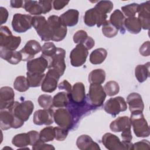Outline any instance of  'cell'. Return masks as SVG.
I'll list each match as a JSON object with an SVG mask.
<instances>
[{"instance_id": "obj_1", "label": "cell", "mask_w": 150, "mask_h": 150, "mask_svg": "<svg viewBox=\"0 0 150 150\" xmlns=\"http://www.w3.org/2000/svg\"><path fill=\"white\" fill-rule=\"evenodd\" d=\"M34 109L33 103L30 100L23 102L15 101L8 109L14 116V128L21 127L24 122L28 120Z\"/></svg>"}, {"instance_id": "obj_2", "label": "cell", "mask_w": 150, "mask_h": 150, "mask_svg": "<svg viewBox=\"0 0 150 150\" xmlns=\"http://www.w3.org/2000/svg\"><path fill=\"white\" fill-rule=\"evenodd\" d=\"M134 132L137 137H148L149 135V127L143 115L142 111L132 112L129 118Z\"/></svg>"}, {"instance_id": "obj_3", "label": "cell", "mask_w": 150, "mask_h": 150, "mask_svg": "<svg viewBox=\"0 0 150 150\" xmlns=\"http://www.w3.org/2000/svg\"><path fill=\"white\" fill-rule=\"evenodd\" d=\"M21 42L20 36H13L6 26H2L0 31V47L15 51Z\"/></svg>"}, {"instance_id": "obj_4", "label": "cell", "mask_w": 150, "mask_h": 150, "mask_svg": "<svg viewBox=\"0 0 150 150\" xmlns=\"http://www.w3.org/2000/svg\"><path fill=\"white\" fill-rule=\"evenodd\" d=\"M32 26L42 40L48 42L52 39V30L45 16L41 15L33 16Z\"/></svg>"}, {"instance_id": "obj_5", "label": "cell", "mask_w": 150, "mask_h": 150, "mask_svg": "<svg viewBox=\"0 0 150 150\" xmlns=\"http://www.w3.org/2000/svg\"><path fill=\"white\" fill-rule=\"evenodd\" d=\"M106 96L104 89L101 84H90L86 99L91 105L97 108L103 104Z\"/></svg>"}, {"instance_id": "obj_6", "label": "cell", "mask_w": 150, "mask_h": 150, "mask_svg": "<svg viewBox=\"0 0 150 150\" xmlns=\"http://www.w3.org/2000/svg\"><path fill=\"white\" fill-rule=\"evenodd\" d=\"M47 22L50 26L52 32V40L59 42L64 39L67 35V27L64 26L60 17L56 15H51L47 19Z\"/></svg>"}, {"instance_id": "obj_7", "label": "cell", "mask_w": 150, "mask_h": 150, "mask_svg": "<svg viewBox=\"0 0 150 150\" xmlns=\"http://www.w3.org/2000/svg\"><path fill=\"white\" fill-rule=\"evenodd\" d=\"M67 108L70 111L76 125L82 117L96 108L91 105L86 99V101L82 104H76L69 101Z\"/></svg>"}, {"instance_id": "obj_8", "label": "cell", "mask_w": 150, "mask_h": 150, "mask_svg": "<svg viewBox=\"0 0 150 150\" xmlns=\"http://www.w3.org/2000/svg\"><path fill=\"white\" fill-rule=\"evenodd\" d=\"M127 109V104L125 99L120 96L110 98L104 105V111L112 117H115L120 112L124 111Z\"/></svg>"}, {"instance_id": "obj_9", "label": "cell", "mask_w": 150, "mask_h": 150, "mask_svg": "<svg viewBox=\"0 0 150 150\" xmlns=\"http://www.w3.org/2000/svg\"><path fill=\"white\" fill-rule=\"evenodd\" d=\"M53 119L59 127L68 130L71 129L75 126L72 116L67 108H59L56 110L54 112Z\"/></svg>"}, {"instance_id": "obj_10", "label": "cell", "mask_w": 150, "mask_h": 150, "mask_svg": "<svg viewBox=\"0 0 150 150\" xmlns=\"http://www.w3.org/2000/svg\"><path fill=\"white\" fill-rule=\"evenodd\" d=\"M32 17L29 15L15 13L13 16L12 26L17 33H24L32 26Z\"/></svg>"}, {"instance_id": "obj_11", "label": "cell", "mask_w": 150, "mask_h": 150, "mask_svg": "<svg viewBox=\"0 0 150 150\" xmlns=\"http://www.w3.org/2000/svg\"><path fill=\"white\" fill-rule=\"evenodd\" d=\"M59 72L53 69H49L41 84V89L45 93H52L57 88L60 77Z\"/></svg>"}, {"instance_id": "obj_12", "label": "cell", "mask_w": 150, "mask_h": 150, "mask_svg": "<svg viewBox=\"0 0 150 150\" xmlns=\"http://www.w3.org/2000/svg\"><path fill=\"white\" fill-rule=\"evenodd\" d=\"M88 50L83 44H77L70 54L71 64L73 67H80L83 65L88 54Z\"/></svg>"}, {"instance_id": "obj_13", "label": "cell", "mask_w": 150, "mask_h": 150, "mask_svg": "<svg viewBox=\"0 0 150 150\" xmlns=\"http://www.w3.org/2000/svg\"><path fill=\"white\" fill-rule=\"evenodd\" d=\"M107 15H103L98 13L94 8L87 10L84 14V23L90 27L97 25V27H100L107 21Z\"/></svg>"}, {"instance_id": "obj_14", "label": "cell", "mask_w": 150, "mask_h": 150, "mask_svg": "<svg viewBox=\"0 0 150 150\" xmlns=\"http://www.w3.org/2000/svg\"><path fill=\"white\" fill-rule=\"evenodd\" d=\"M65 56V50L60 47H57L55 54L49 64L48 69H55L59 72L60 76H62L66 70V63L64 61Z\"/></svg>"}, {"instance_id": "obj_15", "label": "cell", "mask_w": 150, "mask_h": 150, "mask_svg": "<svg viewBox=\"0 0 150 150\" xmlns=\"http://www.w3.org/2000/svg\"><path fill=\"white\" fill-rule=\"evenodd\" d=\"M41 50L42 47L38 41L30 40L26 42L25 46L19 52L22 54V60L28 62L32 60Z\"/></svg>"}, {"instance_id": "obj_16", "label": "cell", "mask_w": 150, "mask_h": 150, "mask_svg": "<svg viewBox=\"0 0 150 150\" xmlns=\"http://www.w3.org/2000/svg\"><path fill=\"white\" fill-rule=\"evenodd\" d=\"M54 112L51 108L38 110L33 114V122L35 125H49L52 124Z\"/></svg>"}, {"instance_id": "obj_17", "label": "cell", "mask_w": 150, "mask_h": 150, "mask_svg": "<svg viewBox=\"0 0 150 150\" xmlns=\"http://www.w3.org/2000/svg\"><path fill=\"white\" fill-rule=\"evenodd\" d=\"M49 62L46 59L42 56L32 59L27 62L26 68L28 72L32 73L42 74L44 73L46 69H48Z\"/></svg>"}, {"instance_id": "obj_18", "label": "cell", "mask_w": 150, "mask_h": 150, "mask_svg": "<svg viewBox=\"0 0 150 150\" xmlns=\"http://www.w3.org/2000/svg\"><path fill=\"white\" fill-rule=\"evenodd\" d=\"M13 90L8 86H4L0 89V109H9L15 103Z\"/></svg>"}, {"instance_id": "obj_19", "label": "cell", "mask_w": 150, "mask_h": 150, "mask_svg": "<svg viewBox=\"0 0 150 150\" xmlns=\"http://www.w3.org/2000/svg\"><path fill=\"white\" fill-rule=\"evenodd\" d=\"M138 18L142 29L149 30L150 27V1H148L139 4L138 8Z\"/></svg>"}, {"instance_id": "obj_20", "label": "cell", "mask_w": 150, "mask_h": 150, "mask_svg": "<svg viewBox=\"0 0 150 150\" xmlns=\"http://www.w3.org/2000/svg\"><path fill=\"white\" fill-rule=\"evenodd\" d=\"M69 101L76 104H82L86 101L85 87L83 83L77 82L72 87L69 94Z\"/></svg>"}, {"instance_id": "obj_21", "label": "cell", "mask_w": 150, "mask_h": 150, "mask_svg": "<svg viewBox=\"0 0 150 150\" xmlns=\"http://www.w3.org/2000/svg\"><path fill=\"white\" fill-rule=\"evenodd\" d=\"M102 143L109 150L125 149L122 141L111 133H105L102 137Z\"/></svg>"}, {"instance_id": "obj_22", "label": "cell", "mask_w": 150, "mask_h": 150, "mask_svg": "<svg viewBox=\"0 0 150 150\" xmlns=\"http://www.w3.org/2000/svg\"><path fill=\"white\" fill-rule=\"evenodd\" d=\"M129 106V110L132 112L136 111H143L144 104L141 96L137 93H130L127 98V102Z\"/></svg>"}, {"instance_id": "obj_23", "label": "cell", "mask_w": 150, "mask_h": 150, "mask_svg": "<svg viewBox=\"0 0 150 150\" xmlns=\"http://www.w3.org/2000/svg\"><path fill=\"white\" fill-rule=\"evenodd\" d=\"M76 145L81 150H100L101 149L98 144L87 135H81L79 137L76 141Z\"/></svg>"}, {"instance_id": "obj_24", "label": "cell", "mask_w": 150, "mask_h": 150, "mask_svg": "<svg viewBox=\"0 0 150 150\" xmlns=\"http://www.w3.org/2000/svg\"><path fill=\"white\" fill-rule=\"evenodd\" d=\"M79 12L74 9H69L59 17L62 23L67 26L72 27L76 25L79 21Z\"/></svg>"}, {"instance_id": "obj_25", "label": "cell", "mask_w": 150, "mask_h": 150, "mask_svg": "<svg viewBox=\"0 0 150 150\" xmlns=\"http://www.w3.org/2000/svg\"><path fill=\"white\" fill-rule=\"evenodd\" d=\"M131 128V124L130 119L127 116L119 117L110 125V129L115 132H122L127 129Z\"/></svg>"}, {"instance_id": "obj_26", "label": "cell", "mask_w": 150, "mask_h": 150, "mask_svg": "<svg viewBox=\"0 0 150 150\" xmlns=\"http://www.w3.org/2000/svg\"><path fill=\"white\" fill-rule=\"evenodd\" d=\"M1 57L12 64H17L22 60V56L19 51H12L0 47Z\"/></svg>"}, {"instance_id": "obj_27", "label": "cell", "mask_w": 150, "mask_h": 150, "mask_svg": "<svg viewBox=\"0 0 150 150\" xmlns=\"http://www.w3.org/2000/svg\"><path fill=\"white\" fill-rule=\"evenodd\" d=\"M14 120V116L9 110H1L0 127L1 129L7 130L13 128Z\"/></svg>"}, {"instance_id": "obj_28", "label": "cell", "mask_w": 150, "mask_h": 150, "mask_svg": "<svg viewBox=\"0 0 150 150\" xmlns=\"http://www.w3.org/2000/svg\"><path fill=\"white\" fill-rule=\"evenodd\" d=\"M125 19L122 12L119 9H116L111 15L109 21L118 30H120L122 33H124L125 28L124 23Z\"/></svg>"}, {"instance_id": "obj_29", "label": "cell", "mask_w": 150, "mask_h": 150, "mask_svg": "<svg viewBox=\"0 0 150 150\" xmlns=\"http://www.w3.org/2000/svg\"><path fill=\"white\" fill-rule=\"evenodd\" d=\"M124 25L127 30L132 34L139 33L142 29L139 19L135 16L125 19Z\"/></svg>"}, {"instance_id": "obj_30", "label": "cell", "mask_w": 150, "mask_h": 150, "mask_svg": "<svg viewBox=\"0 0 150 150\" xmlns=\"http://www.w3.org/2000/svg\"><path fill=\"white\" fill-rule=\"evenodd\" d=\"M135 76L139 83L144 82L149 77V62L137 66L135 69Z\"/></svg>"}, {"instance_id": "obj_31", "label": "cell", "mask_w": 150, "mask_h": 150, "mask_svg": "<svg viewBox=\"0 0 150 150\" xmlns=\"http://www.w3.org/2000/svg\"><path fill=\"white\" fill-rule=\"evenodd\" d=\"M107 55V50L104 48L94 50L90 55V62L93 64H100L105 59Z\"/></svg>"}, {"instance_id": "obj_32", "label": "cell", "mask_w": 150, "mask_h": 150, "mask_svg": "<svg viewBox=\"0 0 150 150\" xmlns=\"http://www.w3.org/2000/svg\"><path fill=\"white\" fill-rule=\"evenodd\" d=\"M105 79V73L101 69L92 70L88 74V80L90 84H101Z\"/></svg>"}, {"instance_id": "obj_33", "label": "cell", "mask_w": 150, "mask_h": 150, "mask_svg": "<svg viewBox=\"0 0 150 150\" xmlns=\"http://www.w3.org/2000/svg\"><path fill=\"white\" fill-rule=\"evenodd\" d=\"M23 8L31 15L39 16L43 13L42 7L36 1H24Z\"/></svg>"}, {"instance_id": "obj_34", "label": "cell", "mask_w": 150, "mask_h": 150, "mask_svg": "<svg viewBox=\"0 0 150 150\" xmlns=\"http://www.w3.org/2000/svg\"><path fill=\"white\" fill-rule=\"evenodd\" d=\"M69 102V94L65 91L57 93L53 98V105L57 108L67 107Z\"/></svg>"}, {"instance_id": "obj_35", "label": "cell", "mask_w": 150, "mask_h": 150, "mask_svg": "<svg viewBox=\"0 0 150 150\" xmlns=\"http://www.w3.org/2000/svg\"><path fill=\"white\" fill-rule=\"evenodd\" d=\"M57 48L53 42H46L42 47V54L43 57L47 59L49 63L51 62L53 57L55 54Z\"/></svg>"}, {"instance_id": "obj_36", "label": "cell", "mask_w": 150, "mask_h": 150, "mask_svg": "<svg viewBox=\"0 0 150 150\" xmlns=\"http://www.w3.org/2000/svg\"><path fill=\"white\" fill-rule=\"evenodd\" d=\"M12 143L19 148H22L30 145V138L27 133H21L16 135L12 138Z\"/></svg>"}, {"instance_id": "obj_37", "label": "cell", "mask_w": 150, "mask_h": 150, "mask_svg": "<svg viewBox=\"0 0 150 150\" xmlns=\"http://www.w3.org/2000/svg\"><path fill=\"white\" fill-rule=\"evenodd\" d=\"M45 74L32 73L27 71L26 78L30 87H37L41 86L42 81L45 78Z\"/></svg>"}, {"instance_id": "obj_38", "label": "cell", "mask_w": 150, "mask_h": 150, "mask_svg": "<svg viewBox=\"0 0 150 150\" xmlns=\"http://www.w3.org/2000/svg\"><path fill=\"white\" fill-rule=\"evenodd\" d=\"M113 6V3L110 1H100L95 5L94 8L98 13L107 15L112 10Z\"/></svg>"}, {"instance_id": "obj_39", "label": "cell", "mask_w": 150, "mask_h": 150, "mask_svg": "<svg viewBox=\"0 0 150 150\" xmlns=\"http://www.w3.org/2000/svg\"><path fill=\"white\" fill-rule=\"evenodd\" d=\"M13 87L18 91L25 92L27 91L30 87L27 78L23 76H19L14 81Z\"/></svg>"}, {"instance_id": "obj_40", "label": "cell", "mask_w": 150, "mask_h": 150, "mask_svg": "<svg viewBox=\"0 0 150 150\" xmlns=\"http://www.w3.org/2000/svg\"><path fill=\"white\" fill-rule=\"evenodd\" d=\"M39 135L40 139L45 142L52 141L55 138L54 127L49 126L44 128L40 131Z\"/></svg>"}, {"instance_id": "obj_41", "label": "cell", "mask_w": 150, "mask_h": 150, "mask_svg": "<svg viewBox=\"0 0 150 150\" xmlns=\"http://www.w3.org/2000/svg\"><path fill=\"white\" fill-rule=\"evenodd\" d=\"M118 30L114 27L109 21H107L102 27L103 34L108 38H112L115 37L118 34Z\"/></svg>"}, {"instance_id": "obj_42", "label": "cell", "mask_w": 150, "mask_h": 150, "mask_svg": "<svg viewBox=\"0 0 150 150\" xmlns=\"http://www.w3.org/2000/svg\"><path fill=\"white\" fill-rule=\"evenodd\" d=\"M104 91L108 96H114L118 94L120 91V86L118 83L115 81H109L104 85Z\"/></svg>"}, {"instance_id": "obj_43", "label": "cell", "mask_w": 150, "mask_h": 150, "mask_svg": "<svg viewBox=\"0 0 150 150\" xmlns=\"http://www.w3.org/2000/svg\"><path fill=\"white\" fill-rule=\"evenodd\" d=\"M39 105L43 109H49L53 105V98L49 94H42L38 100Z\"/></svg>"}, {"instance_id": "obj_44", "label": "cell", "mask_w": 150, "mask_h": 150, "mask_svg": "<svg viewBox=\"0 0 150 150\" xmlns=\"http://www.w3.org/2000/svg\"><path fill=\"white\" fill-rule=\"evenodd\" d=\"M139 4L136 3H132L125 6L121 7V10L122 11V13L125 15V16L128 18L134 17L135 15L138 12Z\"/></svg>"}, {"instance_id": "obj_45", "label": "cell", "mask_w": 150, "mask_h": 150, "mask_svg": "<svg viewBox=\"0 0 150 150\" xmlns=\"http://www.w3.org/2000/svg\"><path fill=\"white\" fill-rule=\"evenodd\" d=\"M88 38V36L86 31L83 30H79L74 34L73 41L75 43H81L83 45L86 42Z\"/></svg>"}, {"instance_id": "obj_46", "label": "cell", "mask_w": 150, "mask_h": 150, "mask_svg": "<svg viewBox=\"0 0 150 150\" xmlns=\"http://www.w3.org/2000/svg\"><path fill=\"white\" fill-rule=\"evenodd\" d=\"M54 130L55 139L57 141H64L68 135L69 130L64 128H62L60 127H54Z\"/></svg>"}, {"instance_id": "obj_47", "label": "cell", "mask_w": 150, "mask_h": 150, "mask_svg": "<svg viewBox=\"0 0 150 150\" xmlns=\"http://www.w3.org/2000/svg\"><path fill=\"white\" fill-rule=\"evenodd\" d=\"M32 149L34 150H51L55 149V148L50 144H46L40 139L32 146Z\"/></svg>"}, {"instance_id": "obj_48", "label": "cell", "mask_w": 150, "mask_h": 150, "mask_svg": "<svg viewBox=\"0 0 150 150\" xmlns=\"http://www.w3.org/2000/svg\"><path fill=\"white\" fill-rule=\"evenodd\" d=\"M150 149V143L149 141L143 139L141 141L135 142L132 145V149L140 150V149H145L149 150Z\"/></svg>"}, {"instance_id": "obj_49", "label": "cell", "mask_w": 150, "mask_h": 150, "mask_svg": "<svg viewBox=\"0 0 150 150\" xmlns=\"http://www.w3.org/2000/svg\"><path fill=\"white\" fill-rule=\"evenodd\" d=\"M39 4L40 5L43 13H46L50 12L52 8V1H39Z\"/></svg>"}, {"instance_id": "obj_50", "label": "cell", "mask_w": 150, "mask_h": 150, "mask_svg": "<svg viewBox=\"0 0 150 150\" xmlns=\"http://www.w3.org/2000/svg\"><path fill=\"white\" fill-rule=\"evenodd\" d=\"M29 138H30V145L33 146L35 143H36L40 138V135L39 133H38L36 131L32 130L28 132Z\"/></svg>"}, {"instance_id": "obj_51", "label": "cell", "mask_w": 150, "mask_h": 150, "mask_svg": "<svg viewBox=\"0 0 150 150\" xmlns=\"http://www.w3.org/2000/svg\"><path fill=\"white\" fill-rule=\"evenodd\" d=\"M139 53L143 56H148L150 54L149 52V41L145 42L139 49Z\"/></svg>"}, {"instance_id": "obj_52", "label": "cell", "mask_w": 150, "mask_h": 150, "mask_svg": "<svg viewBox=\"0 0 150 150\" xmlns=\"http://www.w3.org/2000/svg\"><path fill=\"white\" fill-rule=\"evenodd\" d=\"M58 88L59 90H64L65 92L69 94L71 90V86L69 83L68 81L64 80L63 81H62L58 86Z\"/></svg>"}, {"instance_id": "obj_53", "label": "cell", "mask_w": 150, "mask_h": 150, "mask_svg": "<svg viewBox=\"0 0 150 150\" xmlns=\"http://www.w3.org/2000/svg\"><path fill=\"white\" fill-rule=\"evenodd\" d=\"M8 18V11L7 9L2 6L0 7V24L5 23Z\"/></svg>"}, {"instance_id": "obj_54", "label": "cell", "mask_w": 150, "mask_h": 150, "mask_svg": "<svg viewBox=\"0 0 150 150\" xmlns=\"http://www.w3.org/2000/svg\"><path fill=\"white\" fill-rule=\"evenodd\" d=\"M121 137L122 138V141H124L131 142L132 139V136L131 134V128H128L122 131Z\"/></svg>"}, {"instance_id": "obj_55", "label": "cell", "mask_w": 150, "mask_h": 150, "mask_svg": "<svg viewBox=\"0 0 150 150\" xmlns=\"http://www.w3.org/2000/svg\"><path fill=\"white\" fill-rule=\"evenodd\" d=\"M69 3V1H53V6L55 10L59 11L63 9Z\"/></svg>"}, {"instance_id": "obj_56", "label": "cell", "mask_w": 150, "mask_h": 150, "mask_svg": "<svg viewBox=\"0 0 150 150\" xmlns=\"http://www.w3.org/2000/svg\"><path fill=\"white\" fill-rule=\"evenodd\" d=\"M10 6L13 8H20L23 6V1L21 0H12L10 1Z\"/></svg>"}, {"instance_id": "obj_57", "label": "cell", "mask_w": 150, "mask_h": 150, "mask_svg": "<svg viewBox=\"0 0 150 150\" xmlns=\"http://www.w3.org/2000/svg\"><path fill=\"white\" fill-rule=\"evenodd\" d=\"M95 45V42L94 40L90 36H88V39L86 41V42L83 44V45L88 49L90 50Z\"/></svg>"}]
</instances>
